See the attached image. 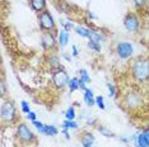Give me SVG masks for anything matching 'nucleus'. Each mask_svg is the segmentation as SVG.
Wrapping results in <instances>:
<instances>
[{
    "mask_svg": "<svg viewBox=\"0 0 149 147\" xmlns=\"http://www.w3.org/2000/svg\"><path fill=\"white\" fill-rule=\"evenodd\" d=\"M143 135H144L145 137H147V139L149 141V129H147V131H144V132H143Z\"/></svg>",
    "mask_w": 149,
    "mask_h": 147,
    "instance_id": "31",
    "label": "nucleus"
},
{
    "mask_svg": "<svg viewBox=\"0 0 149 147\" xmlns=\"http://www.w3.org/2000/svg\"><path fill=\"white\" fill-rule=\"evenodd\" d=\"M124 25H125V28H126L129 32H135L136 31V29L139 28V21H138L136 16H135V14L129 13V14L125 16V19H124Z\"/></svg>",
    "mask_w": 149,
    "mask_h": 147,
    "instance_id": "8",
    "label": "nucleus"
},
{
    "mask_svg": "<svg viewBox=\"0 0 149 147\" xmlns=\"http://www.w3.org/2000/svg\"><path fill=\"white\" fill-rule=\"evenodd\" d=\"M107 88H108V91H110V96H113L115 95V86L112 84H107Z\"/></svg>",
    "mask_w": 149,
    "mask_h": 147,
    "instance_id": "25",
    "label": "nucleus"
},
{
    "mask_svg": "<svg viewBox=\"0 0 149 147\" xmlns=\"http://www.w3.org/2000/svg\"><path fill=\"white\" fill-rule=\"evenodd\" d=\"M63 127L65 129H68V128H78V124L74 121H69V119H66V121L63 123Z\"/></svg>",
    "mask_w": 149,
    "mask_h": 147,
    "instance_id": "19",
    "label": "nucleus"
},
{
    "mask_svg": "<svg viewBox=\"0 0 149 147\" xmlns=\"http://www.w3.org/2000/svg\"><path fill=\"white\" fill-rule=\"evenodd\" d=\"M88 47L91 49H93V51L96 52H101V45L100 42H96V41H92V39H89V42H88Z\"/></svg>",
    "mask_w": 149,
    "mask_h": 147,
    "instance_id": "18",
    "label": "nucleus"
},
{
    "mask_svg": "<svg viewBox=\"0 0 149 147\" xmlns=\"http://www.w3.org/2000/svg\"><path fill=\"white\" fill-rule=\"evenodd\" d=\"M61 24L65 27V29L66 31H70V29H72V24H70V23H68V22H63Z\"/></svg>",
    "mask_w": 149,
    "mask_h": 147,
    "instance_id": "28",
    "label": "nucleus"
},
{
    "mask_svg": "<svg viewBox=\"0 0 149 147\" xmlns=\"http://www.w3.org/2000/svg\"><path fill=\"white\" fill-rule=\"evenodd\" d=\"M94 141V137L91 133H84L82 137V145L83 147H92V143Z\"/></svg>",
    "mask_w": 149,
    "mask_h": 147,
    "instance_id": "13",
    "label": "nucleus"
},
{
    "mask_svg": "<svg viewBox=\"0 0 149 147\" xmlns=\"http://www.w3.org/2000/svg\"><path fill=\"white\" fill-rule=\"evenodd\" d=\"M84 100H86L87 105L92 106L96 104V99L93 98V91L91 89H86L84 90Z\"/></svg>",
    "mask_w": 149,
    "mask_h": 147,
    "instance_id": "11",
    "label": "nucleus"
},
{
    "mask_svg": "<svg viewBox=\"0 0 149 147\" xmlns=\"http://www.w3.org/2000/svg\"><path fill=\"white\" fill-rule=\"evenodd\" d=\"M27 118H28L31 122H35V121H36V114H35L33 112H29L28 114H27Z\"/></svg>",
    "mask_w": 149,
    "mask_h": 147,
    "instance_id": "26",
    "label": "nucleus"
},
{
    "mask_svg": "<svg viewBox=\"0 0 149 147\" xmlns=\"http://www.w3.org/2000/svg\"><path fill=\"white\" fill-rule=\"evenodd\" d=\"M116 52L121 58H127L133 53V46L129 42H120L116 47Z\"/></svg>",
    "mask_w": 149,
    "mask_h": 147,
    "instance_id": "6",
    "label": "nucleus"
},
{
    "mask_svg": "<svg viewBox=\"0 0 149 147\" xmlns=\"http://www.w3.org/2000/svg\"><path fill=\"white\" fill-rule=\"evenodd\" d=\"M136 146L138 147H149V141L147 139V137H145L143 133L138 136V138H136Z\"/></svg>",
    "mask_w": 149,
    "mask_h": 147,
    "instance_id": "15",
    "label": "nucleus"
},
{
    "mask_svg": "<svg viewBox=\"0 0 149 147\" xmlns=\"http://www.w3.org/2000/svg\"><path fill=\"white\" fill-rule=\"evenodd\" d=\"M41 42H42V47L45 49H55L56 47V39L55 36L50 32H45L41 37Z\"/></svg>",
    "mask_w": 149,
    "mask_h": 147,
    "instance_id": "7",
    "label": "nucleus"
},
{
    "mask_svg": "<svg viewBox=\"0 0 149 147\" xmlns=\"http://www.w3.org/2000/svg\"><path fill=\"white\" fill-rule=\"evenodd\" d=\"M22 110L24 113H27V114L31 112V110H29V105H28V103L27 102H22Z\"/></svg>",
    "mask_w": 149,
    "mask_h": 147,
    "instance_id": "24",
    "label": "nucleus"
},
{
    "mask_svg": "<svg viewBox=\"0 0 149 147\" xmlns=\"http://www.w3.org/2000/svg\"><path fill=\"white\" fill-rule=\"evenodd\" d=\"M1 95H5V89H4V84H1Z\"/></svg>",
    "mask_w": 149,
    "mask_h": 147,
    "instance_id": "32",
    "label": "nucleus"
},
{
    "mask_svg": "<svg viewBox=\"0 0 149 147\" xmlns=\"http://www.w3.org/2000/svg\"><path fill=\"white\" fill-rule=\"evenodd\" d=\"M40 132L47 136H55L57 135V128L52 124H43V127L40 129Z\"/></svg>",
    "mask_w": 149,
    "mask_h": 147,
    "instance_id": "10",
    "label": "nucleus"
},
{
    "mask_svg": "<svg viewBox=\"0 0 149 147\" xmlns=\"http://www.w3.org/2000/svg\"><path fill=\"white\" fill-rule=\"evenodd\" d=\"M50 63H51L54 67L60 69V61H59V58H57V57H52V58H50Z\"/></svg>",
    "mask_w": 149,
    "mask_h": 147,
    "instance_id": "23",
    "label": "nucleus"
},
{
    "mask_svg": "<svg viewBox=\"0 0 149 147\" xmlns=\"http://www.w3.org/2000/svg\"><path fill=\"white\" fill-rule=\"evenodd\" d=\"M100 131H101V132H103V133H104V136H107V137H112V136H113V135H112V132L107 131L106 128H100Z\"/></svg>",
    "mask_w": 149,
    "mask_h": 147,
    "instance_id": "27",
    "label": "nucleus"
},
{
    "mask_svg": "<svg viewBox=\"0 0 149 147\" xmlns=\"http://www.w3.org/2000/svg\"><path fill=\"white\" fill-rule=\"evenodd\" d=\"M31 6L33 8V10L41 12L46 6V0H31Z\"/></svg>",
    "mask_w": 149,
    "mask_h": 147,
    "instance_id": "12",
    "label": "nucleus"
},
{
    "mask_svg": "<svg viewBox=\"0 0 149 147\" xmlns=\"http://www.w3.org/2000/svg\"><path fill=\"white\" fill-rule=\"evenodd\" d=\"M79 74H80V80H82V81H84V82H89L91 81V78L88 76L86 70H80Z\"/></svg>",
    "mask_w": 149,
    "mask_h": 147,
    "instance_id": "20",
    "label": "nucleus"
},
{
    "mask_svg": "<svg viewBox=\"0 0 149 147\" xmlns=\"http://www.w3.org/2000/svg\"><path fill=\"white\" fill-rule=\"evenodd\" d=\"M52 81L57 88H64L65 85H68L69 82V78H68V74L61 69H57L55 72H54L52 76Z\"/></svg>",
    "mask_w": 149,
    "mask_h": 147,
    "instance_id": "4",
    "label": "nucleus"
},
{
    "mask_svg": "<svg viewBox=\"0 0 149 147\" xmlns=\"http://www.w3.org/2000/svg\"><path fill=\"white\" fill-rule=\"evenodd\" d=\"M96 104L98 105L100 109H104V103H103V96H97L96 98Z\"/></svg>",
    "mask_w": 149,
    "mask_h": 147,
    "instance_id": "22",
    "label": "nucleus"
},
{
    "mask_svg": "<svg viewBox=\"0 0 149 147\" xmlns=\"http://www.w3.org/2000/svg\"><path fill=\"white\" fill-rule=\"evenodd\" d=\"M68 41H69V34L66 33V31H61L60 32V36H59V43H60V46H61V48L65 47Z\"/></svg>",
    "mask_w": 149,
    "mask_h": 147,
    "instance_id": "16",
    "label": "nucleus"
},
{
    "mask_svg": "<svg viewBox=\"0 0 149 147\" xmlns=\"http://www.w3.org/2000/svg\"><path fill=\"white\" fill-rule=\"evenodd\" d=\"M75 32L79 34L80 37H86V38H89L91 37V29L84 28V27H75Z\"/></svg>",
    "mask_w": 149,
    "mask_h": 147,
    "instance_id": "14",
    "label": "nucleus"
},
{
    "mask_svg": "<svg viewBox=\"0 0 149 147\" xmlns=\"http://www.w3.org/2000/svg\"><path fill=\"white\" fill-rule=\"evenodd\" d=\"M15 117V106L13 103L6 102L5 104H3L1 106V118L5 122H10L13 121V118Z\"/></svg>",
    "mask_w": 149,
    "mask_h": 147,
    "instance_id": "5",
    "label": "nucleus"
},
{
    "mask_svg": "<svg viewBox=\"0 0 149 147\" xmlns=\"http://www.w3.org/2000/svg\"><path fill=\"white\" fill-rule=\"evenodd\" d=\"M65 117L66 119H69V121H73L74 118H75V112H74V108H69L66 110L65 113Z\"/></svg>",
    "mask_w": 149,
    "mask_h": 147,
    "instance_id": "21",
    "label": "nucleus"
},
{
    "mask_svg": "<svg viewBox=\"0 0 149 147\" xmlns=\"http://www.w3.org/2000/svg\"><path fill=\"white\" fill-rule=\"evenodd\" d=\"M133 76L139 81H145L149 78V61L148 60H140L134 65Z\"/></svg>",
    "mask_w": 149,
    "mask_h": 147,
    "instance_id": "1",
    "label": "nucleus"
},
{
    "mask_svg": "<svg viewBox=\"0 0 149 147\" xmlns=\"http://www.w3.org/2000/svg\"><path fill=\"white\" fill-rule=\"evenodd\" d=\"M68 86H69V89H70V91H75V90H78L80 88V85H79V79H77V78H74V79H70L69 80V82H68Z\"/></svg>",
    "mask_w": 149,
    "mask_h": 147,
    "instance_id": "17",
    "label": "nucleus"
},
{
    "mask_svg": "<svg viewBox=\"0 0 149 147\" xmlns=\"http://www.w3.org/2000/svg\"><path fill=\"white\" fill-rule=\"evenodd\" d=\"M125 103L129 105V106H136L140 104V98L136 93H129L125 98Z\"/></svg>",
    "mask_w": 149,
    "mask_h": 147,
    "instance_id": "9",
    "label": "nucleus"
},
{
    "mask_svg": "<svg viewBox=\"0 0 149 147\" xmlns=\"http://www.w3.org/2000/svg\"><path fill=\"white\" fill-rule=\"evenodd\" d=\"M40 25H41L42 29H46V31H49V32L55 29V22H54V18L47 10L42 12L41 14H40Z\"/></svg>",
    "mask_w": 149,
    "mask_h": 147,
    "instance_id": "2",
    "label": "nucleus"
},
{
    "mask_svg": "<svg viewBox=\"0 0 149 147\" xmlns=\"http://www.w3.org/2000/svg\"><path fill=\"white\" fill-rule=\"evenodd\" d=\"M17 135H18L19 139H21L22 142H32L33 139H35V135H33L32 131L24 124V123H21V124L18 126Z\"/></svg>",
    "mask_w": 149,
    "mask_h": 147,
    "instance_id": "3",
    "label": "nucleus"
},
{
    "mask_svg": "<svg viewBox=\"0 0 149 147\" xmlns=\"http://www.w3.org/2000/svg\"><path fill=\"white\" fill-rule=\"evenodd\" d=\"M73 55L74 56H78V48L75 47V46H73Z\"/></svg>",
    "mask_w": 149,
    "mask_h": 147,
    "instance_id": "30",
    "label": "nucleus"
},
{
    "mask_svg": "<svg viewBox=\"0 0 149 147\" xmlns=\"http://www.w3.org/2000/svg\"><path fill=\"white\" fill-rule=\"evenodd\" d=\"M145 1H147V0H134V3H135L136 5H144Z\"/></svg>",
    "mask_w": 149,
    "mask_h": 147,
    "instance_id": "29",
    "label": "nucleus"
}]
</instances>
